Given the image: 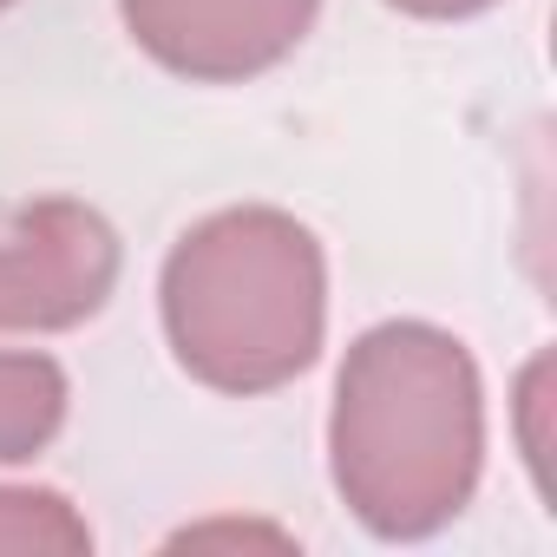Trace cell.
<instances>
[{
  "label": "cell",
  "mask_w": 557,
  "mask_h": 557,
  "mask_svg": "<svg viewBox=\"0 0 557 557\" xmlns=\"http://www.w3.org/2000/svg\"><path fill=\"white\" fill-rule=\"evenodd\" d=\"M322 440L348 518L381 544H426L459 524L485 485V374L440 322H374L335 368Z\"/></svg>",
  "instance_id": "6da1fadb"
},
{
  "label": "cell",
  "mask_w": 557,
  "mask_h": 557,
  "mask_svg": "<svg viewBox=\"0 0 557 557\" xmlns=\"http://www.w3.org/2000/svg\"><path fill=\"white\" fill-rule=\"evenodd\" d=\"M329 249L283 203H223L177 230L158 262L164 348L223 400L296 387L329 348Z\"/></svg>",
  "instance_id": "7a4b0ae2"
},
{
  "label": "cell",
  "mask_w": 557,
  "mask_h": 557,
  "mask_svg": "<svg viewBox=\"0 0 557 557\" xmlns=\"http://www.w3.org/2000/svg\"><path fill=\"white\" fill-rule=\"evenodd\" d=\"M125 275L112 216L86 197L0 203V342H47L106 315Z\"/></svg>",
  "instance_id": "3957f363"
},
{
  "label": "cell",
  "mask_w": 557,
  "mask_h": 557,
  "mask_svg": "<svg viewBox=\"0 0 557 557\" xmlns=\"http://www.w3.org/2000/svg\"><path fill=\"white\" fill-rule=\"evenodd\" d=\"M322 0H119L125 40L184 86H249L296 60Z\"/></svg>",
  "instance_id": "277c9868"
},
{
  "label": "cell",
  "mask_w": 557,
  "mask_h": 557,
  "mask_svg": "<svg viewBox=\"0 0 557 557\" xmlns=\"http://www.w3.org/2000/svg\"><path fill=\"white\" fill-rule=\"evenodd\" d=\"M73 413V374L34 348V342H0V472L34 466Z\"/></svg>",
  "instance_id": "5b68a950"
},
{
  "label": "cell",
  "mask_w": 557,
  "mask_h": 557,
  "mask_svg": "<svg viewBox=\"0 0 557 557\" xmlns=\"http://www.w3.org/2000/svg\"><path fill=\"white\" fill-rule=\"evenodd\" d=\"M92 518L73 505V492L0 472V557H86Z\"/></svg>",
  "instance_id": "8992f818"
},
{
  "label": "cell",
  "mask_w": 557,
  "mask_h": 557,
  "mask_svg": "<svg viewBox=\"0 0 557 557\" xmlns=\"http://www.w3.org/2000/svg\"><path fill=\"white\" fill-rule=\"evenodd\" d=\"M505 426H511V446H518V466L537 492L544 511H557V485H550V459H557V361L550 348H531L524 368L511 374V400H505Z\"/></svg>",
  "instance_id": "52a82bcc"
},
{
  "label": "cell",
  "mask_w": 557,
  "mask_h": 557,
  "mask_svg": "<svg viewBox=\"0 0 557 557\" xmlns=\"http://www.w3.org/2000/svg\"><path fill=\"white\" fill-rule=\"evenodd\" d=\"M164 544L171 550H302L289 524H269V518H197V524H177Z\"/></svg>",
  "instance_id": "ba28073f"
},
{
  "label": "cell",
  "mask_w": 557,
  "mask_h": 557,
  "mask_svg": "<svg viewBox=\"0 0 557 557\" xmlns=\"http://www.w3.org/2000/svg\"><path fill=\"white\" fill-rule=\"evenodd\" d=\"M394 14H407V21H479V14H492L498 0H387Z\"/></svg>",
  "instance_id": "9c48e42d"
},
{
  "label": "cell",
  "mask_w": 557,
  "mask_h": 557,
  "mask_svg": "<svg viewBox=\"0 0 557 557\" xmlns=\"http://www.w3.org/2000/svg\"><path fill=\"white\" fill-rule=\"evenodd\" d=\"M14 8H21V0H0V14H14Z\"/></svg>",
  "instance_id": "30bf717a"
}]
</instances>
